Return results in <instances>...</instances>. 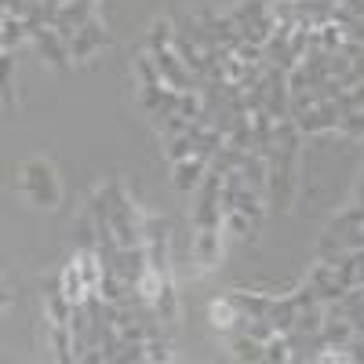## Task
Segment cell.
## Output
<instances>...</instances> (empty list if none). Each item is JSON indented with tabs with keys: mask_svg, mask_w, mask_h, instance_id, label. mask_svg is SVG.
Segmentation results:
<instances>
[{
	"mask_svg": "<svg viewBox=\"0 0 364 364\" xmlns=\"http://www.w3.org/2000/svg\"><path fill=\"white\" fill-rule=\"evenodd\" d=\"M0 70H4V102L11 106V95H15V77H11L15 58H11V51H4V58H0Z\"/></svg>",
	"mask_w": 364,
	"mask_h": 364,
	"instance_id": "obj_29",
	"label": "cell"
},
{
	"mask_svg": "<svg viewBox=\"0 0 364 364\" xmlns=\"http://www.w3.org/2000/svg\"><path fill=\"white\" fill-rule=\"evenodd\" d=\"M109 44V33H106V26L99 22V15L91 18V22H84L77 33H73V41H70V55H73V63H87L95 51H102Z\"/></svg>",
	"mask_w": 364,
	"mask_h": 364,
	"instance_id": "obj_5",
	"label": "cell"
},
{
	"mask_svg": "<svg viewBox=\"0 0 364 364\" xmlns=\"http://www.w3.org/2000/svg\"><path fill=\"white\" fill-rule=\"evenodd\" d=\"M339 120H343L339 102H317L306 117H299L295 124H299L302 135H328V132H339Z\"/></svg>",
	"mask_w": 364,
	"mask_h": 364,
	"instance_id": "obj_7",
	"label": "cell"
},
{
	"mask_svg": "<svg viewBox=\"0 0 364 364\" xmlns=\"http://www.w3.org/2000/svg\"><path fill=\"white\" fill-rule=\"evenodd\" d=\"M154 55V66H157V73H161V80L168 84V87H175V91H193L200 80L190 73V66L178 58V51L175 48H168V51H149Z\"/></svg>",
	"mask_w": 364,
	"mask_h": 364,
	"instance_id": "obj_3",
	"label": "cell"
},
{
	"mask_svg": "<svg viewBox=\"0 0 364 364\" xmlns=\"http://www.w3.org/2000/svg\"><path fill=\"white\" fill-rule=\"evenodd\" d=\"M91 18H95V0H66L63 11H58V18H55V29L66 41H73V33Z\"/></svg>",
	"mask_w": 364,
	"mask_h": 364,
	"instance_id": "obj_9",
	"label": "cell"
},
{
	"mask_svg": "<svg viewBox=\"0 0 364 364\" xmlns=\"http://www.w3.org/2000/svg\"><path fill=\"white\" fill-rule=\"evenodd\" d=\"M208 321H211V328H215L219 336H237V331H245V314H240V306L233 302V295L211 302Z\"/></svg>",
	"mask_w": 364,
	"mask_h": 364,
	"instance_id": "obj_8",
	"label": "cell"
},
{
	"mask_svg": "<svg viewBox=\"0 0 364 364\" xmlns=\"http://www.w3.org/2000/svg\"><path fill=\"white\" fill-rule=\"evenodd\" d=\"M353 204H360V208H364V178L357 182V197H353Z\"/></svg>",
	"mask_w": 364,
	"mask_h": 364,
	"instance_id": "obj_30",
	"label": "cell"
},
{
	"mask_svg": "<svg viewBox=\"0 0 364 364\" xmlns=\"http://www.w3.org/2000/svg\"><path fill=\"white\" fill-rule=\"evenodd\" d=\"M204 175H208V161H204L200 154L171 164V182H175L178 193H197V186L204 182Z\"/></svg>",
	"mask_w": 364,
	"mask_h": 364,
	"instance_id": "obj_10",
	"label": "cell"
},
{
	"mask_svg": "<svg viewBox=\"0 0 364 364\" xmlns=\"http://www.w3.org/2000/svg\"><path fill=\"white\" fill-rule=\"evenodd\" d=\"M106 186V193H109V208H113V233H117V245L120 248H135V245H142V211H139V204L128 197V190L120 186L117 178H109V182H102Z\"/></svg>",
	"mask_w": 364,
	"mask_h": 364,
	"instance_id": "obj_2",
	"label": "cell"
},
{
	"mask_svg": "<svg viewBox=\"0 0 364 364\" xmlns=\"http://www.w3.org/2000/svg\"><path fill=\"white\" fill-rule=\"evenodd\" d=\"M146 360L168 364V360H171V343H168L164 336H149V339H146Z\"/></svg>",
	"mask_w": 364,
	"mask_h": 364,
	"instance_id": "obj_26",
	"label": "cell"
},
{
	"mask_svg": "<svg viewBox=\"0 0 364 364\" xmlns=\"http://www.w3.org/2000/svg\"><path fill=\"white\" fill-rule=\"evenodd\" d=\"M230 353H233L237 360H248V364H259V360H266V343L252 339L248 331H237V336H233V343H230Z\"/></svg>",
	"mask_w": 364,
	"mask_h": 364,
	"instance_id": "obj_15",
	"label": "cell"
},
{
	"mask_svg": "<svg viewBox=\"0 0 364 364\" xmlns=\"http://www.w3.org/2000/svg\"><path fill=\"white\" fill-rule=\"evenodd\" d=\"M154 310H157L161 321H175L178 317V299H175V281L171 277H164V288H161V295L154 302Z\"/></svg>",
	"mask_w": 364,
	"mask_h": 364,
	"instance_id": "obj_21",
	"label": "cell"
},
{
	"mask_svg": "<svg viewBox=\"0 0 364 364\" xmlns=\"http://www.w3.org/2000/svg\"><path fill=\"white\" fill-rule=\"evenodd\" d=\"M26 37H29V33H26V22L4 15V22H0V51H15Z\"/></svg>",
	"mask_w": 364,
	"mask_h": 364,
	"instance_id": "obj_20",
	"label": "cell"
},
{
	"mask_svg": "<svg viewBox=\"0 0 364 364\" xmlns=\"http://www.w3.org/2000/svg\"><path fill=\"white\" fill-rule=\"evenodd\" d=\"M339 132H343L346 139H364V109L343 113V120H339Z\"/></svg>",
	"mask_w": 364,
	"mask_h": 364,
	"instance_id": "obj_27",
	"label": "cell"
},
{
	"mask_svg": "<svg viewBox=\"0 0 364 364\" xmlns=\"http://www.w3.org/2000/svg\"><path fill=\"white\" fill-rule=\"evenodd\" d=\"M15 190L29 197L33 208H44V211H55L58 208V197H63V186H58V175L51 168V161L44 157H29L18 164L15 171Z\"/></svg>",
	"mask_w": 364,
	"mask_h": 364,
	"instance_id": "obj_1",
	"label": "cell"
},
{
	"mask_svg": "<svg viewBox=\"0 0 364 364\" xmlns=\"http://www.w3.org/2000/svg\"><path fill=\"white\" fill-rule=\"evenodd\" d=\"M223 226H200L193 237V262L200 269H215L223 262Z\"/></svg>",
	"mask_w": 364,
	"mask_h": 364,
	"instance_id": "obj_6",
	"label": "cell"
},
{
	"mask_svg": "<svg viewBox=\"0 0 364 364\" xmlns=\"http://www.w3.org/2000/svg\"><path fill=\"white\" fill-rule=\"evenodd\" d=\"M266 360H269V364H288V360H291L288 336H281V331H277V336H273V339L266 343Z\"/></svg>",
	"mask_w": 364,
	"mask_h": 364,
	"instance_id": "obj_25",
	"label": "cell"
},
{
	"mask_svg": "<svg viewBox=\"0 0 364 364\" xmlns=\"http://www.w3.org/2000/svg\"><path fill=\"white\" fill-rule=\"evenodd\" d=\"M321 336H324L328 346H346V343L353 339V324H350V317H331V314H324Z\"/></svg>",
	"mask_w": 364,
	"mask_h": 364,
	"instance_id": "obj_16",
	"label": "cell"
},
{
	"mask_svg": "<svg viewBox=\"0 0 364 364\" xmlns=\"http://www.w3.org/2000/svg\"><path fill=\"white\" fill-rule=\"evenodd\" d=\"M336 102H339V109H343V113L364 109V80H360V84H353V87H346V91H343V95H339Z\"/></svg>",
	"mask_w": 364,
	"mask_h": 364,
	"instance_id": "obj_28",
	"label": "cell"
},
{
	"mask_svg": "<svg viewBox=\"0 0 364 364\" xmlns=\"http://www.w3.org/2000/svg\"><path fill=\"white\" fill-rule=\"evenodd\" d=\"M193 154H197L193 135H175V139H168V146H164V157H168L171 164L186 161V157H193Z\"/></svg>",
	"mask_w": 364,
	"mask_h": 364,
	"instance_id": "obj_22",
	"label": "cell"
},
{
	"mask_svg": "<svg viewBox=\"0 0 364 364\" xmlns=\"http://www.w3.org/2000/svg\"><path fill=\"white\" fill-rule=\"evenodd\" d=\"M175 37H178V29L171 18H154L149 22V33H146V51H168V48H175Z\"/></svg>",
	"mask_w": 364,
	"mask_h": 364,
	"instance_id": "obj_14",
	"label": "cell"
},
{
	"mask_svg": "<svg viewBox=\"0 0 364 364\" xmlns=\"http://www.w3.org/2000/svg\"><path fill=\"white\" fill-rule=\"evenodd\" d=\"M63 4H66V0H63Z\"/></svg>",
	"mask_w": 364,
	"mask_h": 364,
	"instance_id": "obj_31",
	"label": "cell"
},
{
	"mask_svg": "<svg viewBox=\"0 0 364 364\" xmlns=\"http://www.w3.org/2000/svg\"><path fill=\"white\" fill-rule=\"evenodd\" d=\"M317 41H321L324 51H343L346 33H343V26H339V22H324V26L317 29Z\"/></svg>",
	"mask_w": 364,
	"mask_h": 364,
	"instance_id": "obj_24",
	"label": "cell"
},
{
	"mask_svg": "<svg viewBox=\"0 0 364 364\" xmlns=\"http://www.w3.org/2000/svg\"><path fill=\"white\" fill-rule=\"evenodd\" d=\"M223 230L233 233V237H240V240L255 237V223L245 215V211H230V215H223Z\"/></svg>",
	"mask_w": 364,
	"mask_h": 364,
	"instance_id": "obj_23",
	"label": "cell"
},
{
	"mask_svg": "<svg viewBox=\"0 0 364 364\" xmlns=\"http://www.w3.org/2000/svg\"><path fill=\"white\" fill-rule=\"evenodd\" d=\"M233 302L240 306L245 321H255V317H266V314H269L273 295H259V291H233Z\"/></svg>",
	"mask_w": 364,
	"mask_h": 364,
	"instance_id": "obj_17",
	"label": "cell"
},
{
	"mask_svg": "<svg viewBox=\"0 0 364 364\" xmlns=\"http://www.w3.org/2000/svg\"><path fill=\"white\" fill-rule=\"evenodd\" d=\"M336 277H339L343 288H364V248L346 252V255L336 262Z\"/></svg>",
	"mask_w": 364,
	"mask_h": 364,
	"instance_id": "obj_12",
	"label": "cell"
},
{
	"mask_svg": "<svg viewBox=\"0 0 364 364\" xmlns=\"http://www.w3.org/2000/svg\"><path fill=\"white\" fill-rule=\"evenodd\" d=\"M58 288L66 291V299H70V302H84V299L91 295V288H87V281H84V273H80L77 259H70V262L63 266V277H58Z\"/></svg>",
	"mask_w": 364,
	"mask_h": 364,
	"instance_id": "obj_13",
	"label": "cell"
},
{
	"mask_svg": "<svg viewBox=\"0 0 364 364\" xmlns=\"http://www.w3.org/2000/svg\"><path fill=\"white\" fill-rule=\"evenodd\" d=\"M266 197L259 193V190H252L248 186V182H245V186H240V193H237V211H245V215L259 226V219L266 215V204H262Z\"/></svg>",
	"mask_w": 364,
	"mask_h": 364,
	"instance_id": "obj_18",
	"label": "cell"
},
{
	"mask_svg": "<svg viewBox=\"0 0 364 364\" xmlns=\"http://www.w3.org/2000/svg\"><path fill=\"white\" fill-rule=\"evenodd\" d=\"M245 157H248L245 149H237V146H230V142H226V146L219 149V154L208 161V168H211V171H219V175H230V171H237L240 164H245Z\"/></svg>",
	"mask_w": 364,
	"mask_h": 364,
	"instance_id": "obj_19",
	"label": "cell"
},
{
	"mask_svg": "<svg viewBox=\"0 0 364 364\" xmlns=\"http://www.w3.org/2000/svg\"><path fill=\"white\" fill-rule=\"evenodd\" d=\"M295 317H299V302H295V295H281V299H273V302H269L266 321L277 328L281 336H288V331L295 328Z\"/></svg>",
	"mask_w": 364,
	"mask_h": 364,
	"instance_id": "obj_11",
	"label": "cell"
},
{
	"mask_svg": "<svg viewBox=\"0 0 364 364\" xmlns=\"http://www.w3.org/2000/svg\"><path fill=\"white\" fill-rule=\"evenodd\" d=\"M37 44V51H41V58L48 66H55V70H70V63H73V55H70V41L58 33L55 26H44L41 33H33L29 37Z\"/></svg>",
	"mask_w": 364,
	"mask_h": 364,
	"instance_id": "obj_4",
	"label": "cell"
}]
</instances>
